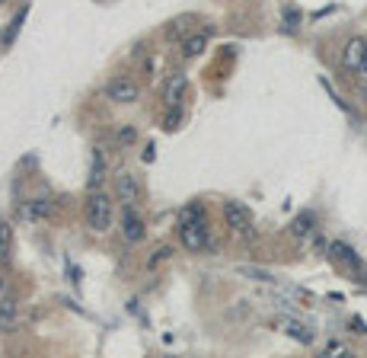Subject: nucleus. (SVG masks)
<instances>
[{
    "label": "nucleus",
    "instance_id": "nucleus-1",
    "mask_svg": "<svg viewBox=\"0 0 367 358\" xmlns=\"http://www.w3.org/2000/svg\"><path fill=\"white\" fill-rule=\"evenodd\" d=\"M83 218H87V228L90 230L105 234V230L112 228V198L93 189L90 198H87V205H83Z\"/></svg>",
    "mask_w": 367,
    "mask_h": 358
},
{
    "label": "nucleus",
    "instance_id": "nucleus-2",
    "mask_svg": "<svg viewBox=\"0 0 367 358\" xmlns=\"http://www.w3.org/2000/svg\"><path fill=\"white\" fill-rule=\"evenodd\" d=\"M364 61H367V38H361V36L348 38L342 48V68L358 74V70L364 68Z\"/></svg>",
    "mask_w": 367,
    "mask_h": 358
},
{
    "label": "nucleus",
    "instance_id": "nucleus-3",
    "mask_svg": "<svg viewBox=\"0 0 367 358\" xmlns=\"http://www.w3.org/2000/svg\"><path fill=\"white\" fill-rule=\"evenodd\" d=\"M105 96L112 103H137L141 99V87L131 80V77H115L105 84Z\"/></svg>",
    "mask_w": 367,
    "mask_h": 358
},
{
    "label": "nucleus",
    "instance_id": "nucleus-4",
    "mask_svg": "<svg viewBox=\"0 0 367 358\" xmlns=\"http://www.w3.org/2000/svg\"><path fill=\"white\" fill-rule=\"evenodd\" d=\"M224 221H227V228L237 230V234H249V230H253V214H249V208L243 205V202H227Z\"/></svg>",
    "mask_w": 367,
    "mask_h": 358
},
{
    "label": "nucleus",
    "instance_id": "nucleus-5",
    "mask_svg": "<svg viewBox=\"0 0 367 358\" xmlns=\"http://www.w3.org/2000/svg\"><path fill=\"white\" fill-rule=\"evenodd\" d=\"M179 240H182V246H186L188 253H204L208 250V228H204V221L179 228Z\"/></svg>",
    "mask_w": 367,
    "mask_h": 358
},
{
    "label": "nucleus",
    "instance_id": "nucleus-6",
    "mask_svg": "<svg viewBox=\"0 0 367 358\" xmlns=\"http://www.w3.org/2000/svg\"><path fill=\"white\" fill-rule=\"evenodd\" d=\"M144 218L135 211V205H125V211H121V237H125L128 244H141L144 240Z\"/></svg>",
    "mask_w": 367,
    "mask_h": 358
},
{
    "label": "nucleus",
    "instance_id": "nucleus-7",
    "mask_svg": "<svg viewBox=\"0 0 367 358\" xmlns=\"http://www.w3.org/2000/svg\"><path fill=\"white\" fill-rule=\"evenodd\" d=\"M115 198L121 205H137L141 202V183L131 173H119L115 176Z\"/></svg>",
    "mask_w": 367,
    "mask_h": 358
},
{
    "label": "nucleus",
    "instance_id": "nucleus-8",
    "mask_svg": "<svg viewBox=\"0 0 367 358\" xmlns=\"http://www.w3.org/2000/svg\"><path fill=\"white\" fill-rule=\"evenodd\" d=\"M20 327V297L0 294V333H13Z\"/></svg>",
    "mask_w": 367,
    "mask_h": 358
},
{
    "label": "nucleus",
    "instance_id": "nucleus-9",
    "mask_svg": "<svg viewBox=\"0 0 367 358\" xmlns=\"http://www.w3.org/2000/svg\"><path fill=\"white\" fill-rule=\"evenodd\" d=\"M186 93H188V77L182 74V70H172V77L166 80V90H163L166 103H170V106H182Z\"/></svg>",
    "mask_w": 367,
    "mask_h": 358
},
{
    "label": "nucleus",
    "instance_id": "nucleus-10",
    "mask_svg": "<svg viewBox=\"0 0 367 358\" xmlns=\"http://www.w3.org/2000/svg\"><path fill=\"white\" fill-rule=\"evenodd\" d=\"M52 202H45V198H32V202H26L23 208H20V218L23 221H42V218H52Z\"/></svg>",
    "mask_w": 367,
    "mask_h": 358
},
{
    "label": "nucleus",
    "instance_id": "nucleus-11",
    "mask_svg": "<svg viewBox=\"0 0 367 358\" xmlns=\"http://www.w3.org/2000/svg\"><path fill=\"white\" fill-rule=\"evenodd\" d=\"M204 48H208V32L188 36L186 42H182V58H186V61H195L198 54H204Z\"/></svg>",
    "mask_w": 367,
    "mask_h": 358
},
{
    "label": "nucleus",
    "instance_id": "nucleus-12",
    "mask_svg": "<svg viewBox=\"0 0 367 358\" xmlns=\"http://www.w3.org/2000/svg\"><path fill=\"white\" fill-rule=\"evenodd\" d=\"M26 16H29V7H23L20 13L10 20V26L3 29V36H0V48H10L16 42V36H20V29H23V23H26Z\"/></svg>",
    "mask_w": 367,
    "mask_h": 358
},
{
    "label": "nucleus",
    "instance_id": "nucleus-13",
    "mask_svg": "<svg viewBox=\"0 0 367 358\" xmlns=\"http://www.w3.org/2000/svg\"><path fill=\"white\" fill-rule=\"evenodd\" d=\"M316 230V214L313 211H304V214H297L291 221V234L297 237V240H304V237H310Z\"/></svg>",
    "mask_w": 367,
    "mask_h": 358
},
{
    "label": "nucleus",
    "instance_id": "nucleus-14",
    "mask_svg": "<svg viewBox=\"0 0 367 358\" xmlns=\"http://www.w3.org/2000/svg\"><path fill=\"white\" fill-rule=\"evenodd\" d=\"M105 179V157L103 151H93V163H90V179H87V186L90 189H99Z\"/></svg>",
    "mask_w": 367,
    "mask_h": 358
},
{
    "label": "nucleus",
    "instance_id": "nucleus-15",
    "mask_svg": "<svg viewBox=\"0 0 367 358\" xmlns=\"http://www.w3.org/2000/svg\"><path fill=\"white\" fill-rule=\"evenodd\" d=\"M281 329H285L291 339H297V343H304V345H310L313 343V333H310L307 327H300L297 320H281Z\"/></svg>",
    "mask_w": 367,
    "mask_h": 358
},
{
    "label": "nucleus",
    "instance_id": "nucleus-16",
    "mask_svg": "<svg viewBox=\"0 0 367 358\" xmlns=\"http://www.w3.org/2000/svg\"><path fill=\"white\" fill-rule=\"evenodd\" d=\"M204 218V208L198 205V202H192V205H186L179 211V218H176V224H179V228H186V224H195V221H202Z\"/></svg>",
    "mask_w": 367,
    "mask_h": 358
},
{
    "label": "nucleus",
    "instance_id": "nucleus-17",
    "mask_svg": "<svg viewBox=\"0 0 367 358\" xmlns=\"http://www.w3.org/2000/svg\"><path fill=\"white\" fill-rule=\"evenodd\" d=\"M10 246H13V228L0 218V262L10 260Z\"/></svg>",
    "mask_w": 367,
    "mask_h": 358
},
{
    "label": "nucleus",
    "instance_id": "nucleus-18",
    "mask_svg": "<svg viewBox=\"0 0 367 358\" xmlns=\"http://www.w3.org/2000/svg\"><path fill=\"white\" fill-rule=\"evenodd\" d=\"M166 260H172V246L170 244H163V246H157V250H153V256L147 260V272H157Z\"/></svg>",
    "mask_w": 367,
    "mask_h": 358
},
{
    "label": "nucleus",
    "instance_id": "nucleus-19",
    "mask_svg": "<svg viewBox=\"0 0 367 358\" xmlns=\"http://www.w3.org/2000/svg\"><path fill=\"white\" fill-rule=\"evenodd\" d=\"M240 275H246V278H255V282H265V285H271L275 282V275L271 272H265V269H253V266H240L237 269Z\"/></svg>",
    "mask_w": 367,
    "mask_h": 358
},
{
    "label": "nucleus",
    "instance_id": "nucleus-20",
    "mask_svg": "<svg viewBox=\"0 0 367 358\" xmlns=\"http://www.w3.org/2000/svg\"><path fill=\"white\" fill-rule=\"evenodd\" d=\"M300 20H304V16H300V10H294V7H287V10H285V29H287V32L297 29Z\"/></svg>",
    "mask_w": 367,
    "mask_h": 358
},
{
    "label": "nucleus",
    "instance_id": "nucleus-21",
    "mask_svg": "<svg viewBox=\"0 0 367 358\" xmlns=\"http://www.w3.org/2000/svg\"><path fill=\"white\" fill-rule=\"evenodd\" d=\"M179 122H182V109H179V106H172V112L166 115L163 128H166V131H176V128H179Z\"/></svg>",
    "mask_w": 367,
    "mask_h": 358
},
{
    "label": "nucleus",
    "instance_id": "nucleus-22",
    "mask_svg": "<svg viewBox=\"0 0 367 358\" xmlns=\"http://www.w3.org/2000/svg\"><path fill=\"white\" fill-rule=\"evenodd\" d=\"M186 23H188V20H176V23H172L170 29H166V36H170V38H179L182 29H186Z\"/></svg>",
    "mask_w": 367,
    "mask_h": 358
},
{
    "label": "nucleus",
    "instance_id": "nucleus-23",
    "mask_svg": "<svg viewBox=\"0 0 367 358\" xmlns=\"http://www.w3.org/2000/svg\"><path fill=\"white\" fill-rule=\"evenodd\" d=\"M119 141L131 144V141H135V128H121V131H119Z\"/></svg>",
    "mask_w": 367,
    "mask_h": 358
},
{
    "label": "nucleus",
    "instance_id": "nucleus-24",
    "mask_svg": "<svg viewBox=\"0 0 367 358\" xmlns=\"http://www.w3.org/2000/svg\"><path fill=\"white\" fill-rule=\"evenodd\" d=\"M326 355H345V345H342V343H329V349H326Z\"/></svg>",
    "mask_w": 367,
    "mask_h": 358
},
{
    "label": "nucleus",
    "instance_id": "nucleus-25",
    "mask_svg": "<svg viewBox=\"0 0 367 358\" xmlns=\"http://www.w3.org/2000/svg\"><path fill=\"white\" fill-rule=\"evenodd\" d=\"M352 327H354V333H364V320H358V317L352 320Z\"/></svg>",
    "mask_w": 367,
    "mask_h": 358
},
{
    "label": "nucleus",
    "instance_id": "nucleus-26",
    "mask_svg": "<svg viewBox=\"0 0 367 358\" xmlns=\"http://www.w3.org/2000/svg\"><path fill=\"white\" fill-rule=\"evenodd\" d=\"M0 294H3V275H0Z\"/></svg>",
    "mask_w": 367,
    "mask_h": 358
},
{
    "label": "nucleus",
    "instance_id": "nucleus-27",
    "mask_svg": "<svg viewBox=\"0 0 367 358\" xmlns=\"http://www.w3.org/2000/svg\"><path fill=\"white\" fill-rule=\"evenodd\" d=\"M0 3H3V0H0Z\"/></svg>",
    "mask_w": 367,
    "mask_h": 358
}]
</instances>
